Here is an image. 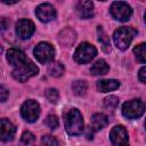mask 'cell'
<instances>
[{"mask_svg": "<svg viewBox=\"0 0 146 146\" xmlns=\"http://www.w3.org/2000/svg\"><path fill=\"white\" fill-rule=\"evenodd\" d=\"M65 130L71 136H79L83 131L82 114L78 108H70L64 115Z\"/></svg>", "mask_w": 146, "mask_h": 146, "instance_id": "cell-1", "label": "cell"}, {"mask_svg": "<svg viewBox=\"0 0 146 146\" xmlns=\"http://www.w3.org/2000/svg\"><path fill=\"white\" fill-rule=\"evenodd\" d=\"M137 33H138L137 30H135L131 26H122V27H119L114 32L113 41L119 49L125 50V49H128V47L130 46L132 39L135 38V35Z\"/></svg>", "mask_w": 146, "mask_h": 146, "instance_id": "cell-2", "label": "cell"}, {"mask_svg": "<svg viewBox=\"0 0 146 146\" xmlns=\"http://www.w3.org/2000/svg\"><path fill=\"white\" fill-rule=\"evenodd\" d=\"M39 72V68L38 66L31 62V60H26L24 64H22L21 66L18 67H15L11 72V75L15 80L19 81V82H25L27 81L29 79H31L32 76L36 75Z\"/></svg>", "mask_w": 146, "mask_h": 146, "instance_id": "cell-3", "label": "cell"}, {"mask_svg": "<svg viewBox=\"0 0 146 146\" xmlns=\"http://www.w3.org/2000/svg\"><path fill=\"white\" fill-rule=\"evenodd\" d=\"M96 55H97V49L92 44H90L88 42H82L75 49L73 57L76 63L86 64V63H89Z\"/></svg>", "mask_w": 146, "mask_h": 146, "instance_id": "cell-4", "label": "cell"}, {"mask_svg": "<svg viewBox=\"0 0 146 146\" xmlns=\"http://www.w3.org/2000/svg\"><path fill=\"white\" fill-rule=\"evenodd\" d=\"M145 112V105L139 99H132L129 102H125L122 105V114L127 119H138Z\"/></svg>", "mask_w": 146, "mask_h": 146, "instance_id": "cell-5", "label": "cell"}, {"mask_svg": "<svg viewBox=\"0 0 146 146\" xmlns=\"http://www.w3.org/2000/svg\"><path fill=\"white\" fill-rule=\"evenodd\" d=\"M111 15L120 22H127L130 19L131 15H132V9L131 7L123 1H115L111 5L110 8Z\"/></svg>", "mask_w": 146, "mask_h": 146, "instance_id": "cell-6", "label": "cell"}, {"mask_svg": "<svg viewBox=\"0 0 146 146\" xmlns=\"http://www.w3.org/2000/svg\"><path fill=\"white\" fill-rule=\"evenodd\" d=\"M33 54L41 64H47L52 62L55 57V49L49 42H40L35 46Z\"/></svg>", "mask_w": 146, "mask_h": 146, "instance_id": "cell-7", "label": "cell"}, {"mask_svg": "<svg viewBox=\"0 0 146 146\" xmlns=\"http://www.w3.org/2000/svg\"><path fill=\"white\" fill-rule=\"evenodd\" d=\"M21 115L27 122H34L40 115V105L33 99H27L21 107Z\"/></svg>", "mask_w": 146, "mask_h": 146, "instance_id": "cell-8", "label": "cell"}, {"mask_svg": "<svg viewBox=\"0 0 146 146\" xmlns=\"http://www.w3.org/2000/svg\"><path fill=\"white\" fill-rule=\"evenodd\" d=\"M110 139L113 146H129V137L123 125H115L110 132Z\"/></svg>", "mask_w": 146, "mask_h": 146, "instance_id": "cell-9", "label": "cell"}, {"mask_svg": "<svg viewBox=\"0 0 146 146\" xmlns=\"http://www.w3.org/2000/svg\"><path fill=\"white\" fill-rule=\"evenodd\" d=\"M16 34L19 39L26 40L32 36V34L35 31L34 23L30 19H19L16 23Z\"/></svg>", "mask_w": 146, "mask_h": 146, "instance_id": "cell-10", "label": "cell"}, {"mask_svg": "<svg viewBox=\"0 0 146 146\" xmlns=\"http://www.w3.org/2000/svg\"><path fill=\"white\" fill-rule=\"evenodd\" d=\"M35 15L41 22L48 23L56 17V10L50 3H41L36 7Z\"/></svg>", "mask_w": 146, "mask_h": 146, "instance_id": "cell-11", "label": "cell"}, {"mask_svg": "<svg viewBox=\"0 0 146 146\" xmlns=\"http://www.w3.org/2000/svg\"><path fill=\"white\" fill-rule=\"evenodd\" d=\"M16 128L8 119H0V140L9 141L15 137Z\"/></svg>", "mask_w": 146, "mask_h": 146, "instance_id": "cell-12", "label": "cell"}, {"mask_svg": "<svg viewBox=\"0 0 146 146\" xmlns=\"http://www.w3.org/2000/svg\"><path fill=\"white\" fill-rule=\"evenodd\" d=\"M7 60L10 65H13L15 67H18L22 64H24L27 60V58H26L25 54L22 50L16 49V48H11L7 51Z\"/></svg>", "mask_w": 146, "mask_h": 146, "instance_id": "cell-13", "label": "cell"}, {"mask_svg": "<svg viewBox=\"0 0 146 146\" xmlns=\"http://www.w3.org/2000/svg\"><path fill=\"white\" fill-rule=\"evenodd\" d=\"M76 11H78L79 16L83 19L91 18L94 16V3L91 1H87V0L79 1L76 5Z\"/></svg>", "mask_w": 146, "mask_h": 146, "instance_id": "cell-14", "label": "cell"}, {"mask_svg": "<svg viewBox=\"0 0 146 146\" xmlns=\"http://www.w3.org/2000/svg\"><path fill=\"white\" fill-rule=\"evenodd\" d=\"M108 124V119L103 113H96L91 116L90 120V129L94 131H98L104 129Z\"/></svg>", "mask_w": 146, "mask_h": 146, "instance_id": "cell-15", "label": "cell"}, {"mask_svg": "<svg viewBox=\"0 0 146 146\" xmlns=\"http://www.w3.org/2000/svg\"><path fill=\"white\" fill-rule=\"evenodd\" d=\"M120 82L114 79H107V80H100L97 82V89L100 92H108L119 89Z\"/></svg>", "mask_w": 146, "mask_h": 146, "instance_id": "cell-16", "label": "cell"}, {"mask_svg": "<svg viewBox=\"0 0 146 146\" xmlns=\"http://www.w3.org/2000/svg\"><path fill=\"white\" fill-rule=\"evenodd\" d=\"M110 66L104 60V59H98L97 62H95L90 68V73L92 75H104L108 72Z\"/></svg>", "mask_w": 146, "mask_h": 146, "instance_id": "cell-17", "label": "cell"}, {"mask_svg": "<svg viewBox=\"0 0 146 146\" xmlns=\"http://www.w3.org/2000/svg\"><path fill=\"white\" fill-rule=\"evenodd\" d=\"M87 89H88V84L86 81H82V80H76L72 83V90L75 95L78 96H82L87 92Z\"/></svg>", "mask_w": 146, "mask_h": 146, "instance_id": "cell-18", "label": "cell"}, {"mask_svg": "<svg viewBox=\"0 0 146 146\" xmlns=\"http://www.w3.org/2000/svg\"><path fill=\"white\" fill-rule=\"evenodd\" d=\"M49 74L51 76H55V78H58V76H62L63 73H64V66L62 63L59 62H52L50 65H49Z\"/></svg>", "mask_w": 146, "mask_h": 146, "instance_id": "cell-19", "label": "cell"}, {"mask_svg": "<svg viewBox=\"0 0 146 146\" xmlns=\"http://www.w3.org/2000/svg\"><path fill=\"white\" fill-rule=\"evenodd\" d=\"M133 54L137 58V60H139L140 63H145L146 62V44L145 43H140L138 46H136L133 48Z\"/></svg>", "mask_w": 146, "mask_h": 146, "instance_id": "cell-20", "label": "cell"}, {"mask_svg": "<svg viewBox=\"0 0 146 146\" xmlns=\"http://www.w3.org/2000/svg\"><path fill=\"white\" fill-rule=\"evenodd\" d=\"M119 105V98L115 96H108L104 99V106L108 111H114Z\"/></svg>", "mask_w": 146, "mask_h": 146, "instance_id": "cell-21", "label": "cell"}, {"mask_svg": "<svg viewBox=\"0 0 146 146\" xmlns=\"http://www.w3.org/2000/svg\"><path fill=\"white\" fill-rule=\"evenodd\" d=\"M44 96L52 104H56L58 102V99H59V94H58L57 89H55V88H48V89H46Z\"/></svg>", "mask_w": 146, "mask_h": 146, "instance_id": "cell-22", "label": "cell"}, {"mask_svg": "<svg viewBox=\"0 0 146 146\" xmlns=\"http://www.w3.org/2000/svg\"><path fill=\"white\" fill-rule=\"evenodd\" d=\"M21 141L23 145L25 146H33L34 143H35V138H34V135L30 131H24L22 133V137H21Z\"/></svg>", "mask_w": 146, "mask_h": 146, "instance_id": "cell-23", "label": "cell"}, {"mask_svg": "<svg viewBox=\"0 0 146 146\" xmlns=\"http://www.w3.org/2000/svg\"><path fill=\"white\" fill-rule=\"evenodd\" d=\"M97 31H98V40H99V42L103 44V48L104 49L108 50L110 49V40H108V36L106 35V33L104 32V30L102 29V26H98Z\"/></svg>", "mask_w": 146, "mask_h": 146, "instance_id": "cell-24", "label": "cell"}, {"mask_svg": "<svg viewBox=\"0 0 146 146\" xmlns=\"http://www.w3.org/2000/svg\"><path fill=\"white\" fill-rule=\"evenodd\" d=\"M41 141H42L43 146H59L58 140L54 136H50V135H44L42 137Z\"/></svg>", "mask_w": 146, "mask_h": 146, "instance_id": "cell-25", "label": "cell"}, {"mask_svg": "<svg viewBox=\"0 0 146 146\" xmlns=\"http://www.w3.org/2000/svg\"><path fill=\"white\" fill-rule=\"evenodd\" d=\"M44 123L47 124V127H49L50 129H56L58 127V117L54 114H49L44 121Z\"/></svg>", "mask_w": 146, "mask_h": 146, "instance_id": "cell-26", "label": "cell"}, {"mask_svg": "<svg viewBox=\"0 0 146 146\" xmlns=\"http://www.w3.org/2000/svg\"><path fill=\"white\" fill-rule=\"evenodd\" d=\"M9 96V90L5 86H0V102H6Z\"/></svg>", "mask_w": 146, "mask_h": 146, "instance_id": "cell-27", "label": "cell"}, {"mask_svg": "<svg viewBox=\"0 0 146 146\" xmlns=\"http://www.w3.org/2000/svg\"><path fill=\"white\" fill-rule=\"evenodd\" d=\"M9 26V21L6 17H0V31L7 30Z\"/></svg>", "mask_w": 146, "mask_h": 146, "instance_id": "cell-28", "label": "cell"}, {"mask_svg": "<svg viewBox=\"0 0 146 146\" xmlns=\"http://www.w3.org/2000/svg\"><path fill=\"white\" fill-rule=\"evenodd\" d=\"M138 78H139V80H140L141 83H145V82H146V67H145V66H143V67L139 70Z\"/></svg>", "mask_w": 146, "mask_h": 146, "instance_id": "cell-29", "label": "cell"}, {"mask_svg": "<svg viewBox=\"0 0 146 146\" xmlns=\"http://www.w3.org/2000/svg\"><path fill=\"white\" fill-rule=\"evenodd\" d=\"M1 2H3V3H7V5H13V3H16L17 1H5V0H2Z\"/></svg>", "mask_w": 146, "mask_h": 146, "instance_id": "cell-30", "label": "cell"}, {"mask_svg": "<svg viewBox=\"0 0 146 146\" xmlns=\"http://www.w3.org/2000/svg\"><path fill=\"white\" fill-rule=\"evenodd\" d=\"M1 51H2V48H1V47H0V54H1Z\"/></svg>", "mask_w": 146, "mask_h": 146, "instance_id": "cell-31", "label": "cell"}]
</instances>
